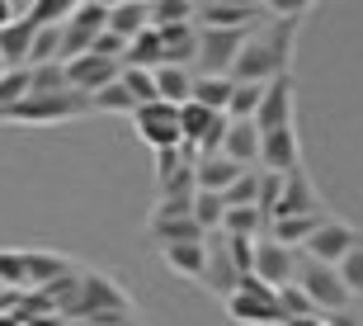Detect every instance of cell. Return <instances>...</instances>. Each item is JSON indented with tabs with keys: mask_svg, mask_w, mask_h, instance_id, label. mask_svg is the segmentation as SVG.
<instances>
[{
	"mask_svg": "<svg viewBox=\"0 0 363 326\" xmlns=\"http://www.w3.org/2000/svg\"><path fill=\"white\" fill-rule=\"evenodd\" d=\"M259 170H269V175H293V170H302L297 128H274V133H259Z\"/></svg>",
	"mask_w": 363,
	"mask_h": 326,
	"instance_id": "obj_12",
	"label": "cell"
},
{
	"mask_svg": "<svg viewBox=\"0 0 363 326\" xmlns=\"http://www.w3.org/2000/svg\"><path fill=\"white\" fill-rule=\"evenodd\" d=\"M156 99L161 104H189V90H194V71L189 67H156Z\"/></svg>",
	"mask_w": 363,
	"mask_h": 326,
	"instance_id": "obj_25",
	"label": "cell"
},
{
	"mask_svg": "<svg viewBox=\"0 0 363 326\" xmlns=\"http://www.w3.org/2000/svg\"><path fill=\"white\" fill-rule=\"evenodd\" d=\"M19 19V0H0V28Z\"/></svg>",
	"mask_w": 363,
	"mask_h": 326,
	"instance_id": "obj_42",
	"label": "cell"
},
{
	"mask_svg": "<svg viewBox=\"0 0 363 326\" xmlns=\"http://www.w3.org/2000/svg\"><path fill=\"white\" fill-rule=\"evenodd\" d=\"M147 5L151 0H118V5H108V33H118V38L133 43L147 24Z\"/></svg>",
	"mask_w": 363,
	"mask_h": 326,
	"instance_id": "obj_24",
	"label": "cell"
},
{
	"mask_svg": "<svg viewBox=\"0 0 363 326\" xmlns=\"http://www.w3.org/2000/svg\"><path fill=\"white\" fill-rule=\"evenodd\" d=\"M307 10H311L307 0L274 5V14L245 38L241 57L231 62V81L236 85H269L274 76H288L293 71V43H297V28L307 19Z\"/></svg>",
	"mask_w": 363,
	"mask_h": 326,
	"instance_id": "obj_1",
	"label": "cell"
},
{
	"mask_svg": "<svg viewBox=\"0 0 363 326\" xmlns=\"http://www.w3.org/2000/svg\"><path fill=\"white\" fill-rule=\"evenodd\" d=\"M250 33H255V28H199V62H194V76H231V62L241 57Z\"/></svg>",
	"mask_w": 363,
	"mask_h": 326,
	"instance_id": "obj_6",
	"label": "cell"
},
{
	"mask_svg": "<svg viewBox=\"0 0 363 326\" xmlns=\"http://www.w3.org/2000/svg\"><path fill=\"white\" fill-rule=\"evenodd\" d=\"M217 156H227L236 161L241 170H255L259 165V133L250 119H227V137H222V151Z\"/></svg>",
	"mask_w": 363,
	"mask_h": 326,
	"instance_id": "obj_16",
	"label": "cell"
},
{
	"mask_svg": "<svg viewBox=\"0 0 363 326\" xmlns=\"http://www.w3.org/2000/svg\"><path fill=\"white\" fill-rule=\"evenodd\" d=\"M241 175L245 170L236 161H227V156H194V190L199 194H217L222 199Z\"/></svg>",
	"mask_w": 363,
	"mask_h": 326,
	"instance_id": "obj_18",
	"label": "cell"
},
{
	"mask_svg": "<svg viewBox=\"0 0 363 326\" xmlns=\"http://www.w3.org/2000/svg\"><path fill=\"white\" fill-rule=\"evenodd\" d=\"M104 28H108V5H104V0H71L67 24L57 28V62L67 67V62L85 57V53H90V43L99 38Z\"/></svg>",
	"mask_w": 363,
	"mask_h": 326,
	"instance_id": "obj_3",
	"label": "cell"
},
{
	"mask_svg": "<svg viewBox=\"0 0 363 326\" xmlns=\"http://www.w3.org/2000/svg\"><path fill=\"white\" fill-rule=\"evenodd\" d=\"M161 38V67H189L199 62V24H175V28H156Z\"/></svg>",
	"mask_w": 363,
	"mask_h": 326,
	"instance_id": "obj_17",
	"label": "cell"
},
{
	"mask_svg": "<svg viewBox=\"0 0 363 326\" xmlns=\"http://www.w3.org/2000/svg\"><path fill=\"white\" fill-rule=\"evenodd\" d=\"M165 270L179 274V279H199L203 265H208V246L203 241H179V246H161Z\"/></svg>",
	"mask_w": 363,
	"mask_h": 326,
	"instance_id": "obj_22",
	"label": "cell"
},
{
	"mask_svg": "<svg viewBox=\"0 0 363 326\" xmlns=\"http://www.w3.org/2000/svg\"><path fill=\"white\" fill-rule=\"evenodd\" d=\"M33 33H38V28L28 24L24 14H19L14 24L0 28V62H5L10 71H24V67H28V48H33Z\"/></svg>",
	"mask_w": 363,
	"mask_h": 326,
	"instance_id": "obj_19",
	"label": "cell"
},
{
	"mask_svg": "<svg viewBox=\"0 0 363 326\" xmlns=\"http://www.w3.org/2000/svg\"><path fill=\"white\" fill-rule=\"evenodd\" d=\"M279 194H283V175H269V170H255V213L269 222L274 204H279Z\"/></svg>",
	"mask_w": 363,
	"mask_h": 326,
	"instance_id": "obj_35",
	"label": "cell"
},
{
	"mask_svg": "<svg viewBox=\"0 0 363 326\" xmlns=\"http://www.w3.org/2000/svg\"><path fill=\"white\" fill-rule=\"evenodd\" d=\"M147 232L156 246H179V241H208L194 217H147Z\"/></svg>",
	"mask_w": 363,
	"mask_h": 326,
	"instance_id": "obj_23",
	"label": "cell"
},
{
	"mask_svg": "<svg viewBox=\"0 0 363 326\" xmlns=\"http://www.w3.org/2000/svg\"><path fill=\"white\" fill-rule=\"evenodd\" d=\"M5 71H10V67H5V62H0V76H5Z\"/></svg>",
	"mask_w": 363,
	"mask_h": 326,
	"instance_id": "obj_44",
	"label": "cell"
},
{
	"mask_svg": "<svg viewBox=\"0 0 363 326\" xmlns=\"http://www.w3.org/2000/svg\"><path fill=\"white\" fill-rule=\"evenodd\" d=\"M283 326H325V317H297V322H283Z\"/></svg>",
	"mask_w": 363,
	"mask_h": 326,
	"instance_id": "obj_43",
	"label": "cell"
},
{
	"mask_svg": "<svg viewBox=\"0 0 363 326\" xmlns=\"http://www.w3.org/2000/svg\"><path fill=\"white\" fill-rule=\"evenodd\" d=\"M118 85L133 95V104H156V76H151V71L123 67V71H118Z\"/></svg>",
	"mask_w": 363,
	"mask_h": 326,
	"instance_id": "obj_31",
	"label": "cell"
},
{
	"mask_svg": "<svg viewBox=\"0 0 363 326\" xmlns=\"http://www.w3.org/2000/svg\"><path fill=\"white\" fill-rule=\"evenodd\" d=\"M194 0H151L147 5V24L151 28H175V24H194Z\"/></svg>",
	"mask_w": 363,
	"mask_h": 326,
	"instance_id": "obj_27",
	"label": "cell"
},
{
	"mask_svg": "<svg viewBox=\"0 0 363 326\" xmlns=\"http://www.w3.org/2000/svg\"><path fill=\"white\" fill-rule=\"evenodd\" d=\"M325 217L330 213H307V217H279V222H269V227H264V237H269V241H279V246H288V251H302V246H307V237L316 227H321Z\"/></svg>",
	"mask_w": 363,
	"mask_h": 326,
	"instance_id": "obj_20",
	"label": "cell"
},
{
	"mask_svg": "<svg viewBox=\"0 0 363 326\" xmlns=\"http://www.w3.org/2000/svg\"><path fill=\"white\" fill-rule=\"evenodd\" d=\"M57 90H67L62 62H48V67H28V95H57Z\"/></svg>",
	"mask_w": 363,
	"mask_h": 326,
	"instance_id": "obj_33",
	"label": "cell"
},
{
	"mask_svg": "<svg viewBox=\"0 0 363 326\" xmlns=\"http://www.w3.org/2000/svg\"><path fill=\"white\" fill-rule=\"evenodd\" d=\"M325 326H363L359 303H354V308H345V313H330V317H325Z\"/></svg>",
	"mask_w": 363,
	"mask_h": 326,
	"instance_id": "obj_41",
	"label": "cell"
},
{
	"mask_svg": "<svg viewBox=\"0 0 363 326\" xmlns=\"http://www.w3.org/2000/svg\"><path fill=\"white\" fill-rule=\"evenodd\" d=\"M189 213H194V222L203 227V237H213V232H222V213H227V204H222L217 194H199V190H194Z\"/></svg>",
	"mask_w": 363,
	"mask_h": 326,
	"instance_id": "obj_29",
	"label": "cell"
},
{
	"mask_svg": "<svg viewBox=\"0 0 363 326\" xmlns=\"http://www.w3.org/2000/svg\"><path fill=\"white\" fill-rule=\"evenodd\" d=\"M90 109H99V114H128V119H133L137 104H133V95L113 81V85H104V90H94V95H90Z\"/></svg>",
	"mask_w": 363,
	"mask_h": 326,
	"instance_id": "obj_34",
	"label": "cell"
},
{
	"mask_svg": "<svg viewBox=\"0 0 363 326\" xmlns=\"http://www.w3.org/2000/svg\"><path fill=\"white\" fill-rule=\"evenodd\" d=\"M94 114L90 95L81 90H57V95H24L19 104L0 109V123H24V128H48V123H67Z\"/></svg>",
	"mask_w": 363,
	"mask_h": 326,
	"instance_id": "obj_2",
	"label": "cell"
},
{
	"mask_svg": "<svg viewBox=\"0 0 363 326\" xmlns=\"http://www.w3.org/2000/svg\"><path fill=\"white\" fill-rule=\"evenodd\" d=\"M363 241V232L359 227H350V222H340V217H325L321 227L311 232L307 237V246H302V256H311L316 260V265H330V270H335L340 260L350 256L354 246Z\"/></svg>",
	"mask_w": 363,
	"mask_h": 326,
	"instance_id": "obj_9",
	"label": "cell"
},
{
	"mask_svg": "<svg viewBox=\"0 0 363 326\" xmlns=\"http://www.w3.org/2000/svg\"><path fill=\"white\" fill-rule=\"evenodd\" d=\"M307 213H325V204H321V194H316L307 170H293V175H283V194H279V204H274L269 222H279V217H307Z\"/></svg>",
	"mask_w": 363,
	"mask_h": 326,
	"instance_id": "obj_13",
	"label": "cell"
},
{
	"mask_svg": "<svg viewBox=\"0 0 363 326\" xmlns=\"http://www.w3.org/2000/svg\"><path fill=\"white\" fill-rule=\"evenodd\" d=\"M293 284L302 288V293H307V298H311V308H316L321 317L354 308L350 288L340 284V274L330 270V265H316V260H311V256H302V251H297V265H293Z\"/></svg>",
	"mask_w": 363,
	"mask_h": 326,
	"instance_id": "obj_4",
	"label": "cell"
},
{
	"mask_svg": "<svg viewBox=\"0 0 363 326\" xmlns=\"http://www.w3.org/2000/svg\"><path fill=\"white\" fill-rule=\"evenodd\" d=\"M274 14V5L264 0H203L194 10L199 28H259Z\"/></svg>",
	"mask_w": 363,
	"mask_h": 326,
	"instance_id": "obj_7",
	"label": "cell"
},
{
	"mask_svg": "<svg viewBox=\"0 0 363 326\" xmlns=\"http://www.w3.org/2000/svg\"><path fill=\"white\" fill-rule=\"evenodd\" d=\"M0 288H28L24 284V251H0Z\"/></svg>",
	"mask_w": 363,
	"mask_h": 326,
	"instance_id": "obj_38",
	"label": "cell"
},
{
	"mask_svg": "<svg viewBox=\"0 0 363 326\" xmlns=\"http://www.w3.org/2000/svg\"><path fill=\"white\" fill-rule=\"evenodd\" d=\"M259 99H264V85H236L231 81V99H227V119H255Z\"/></svg>",
	"mask_w": 363,
	"mask_h": 326,
	"instance_id": "obj_32",
	"label": "cell"
},
{
	"mask_svg": "<svg viewBox=\"0 0 363 326\" xmlns=\"http://www.w3.org/2000/svg\"><path fill=\"white\" fill-rule=\"evenodd\" d=\"M71 270H76V265L62 260V256H52V251H24V284L28 288H48Z\"/></svg>",
	"mask_w": 363,
	"mask_h": 326,
	"instance_id": "obj_21",
	"label": "cell"
},
{
	"mask_svg": "<svg viewBox=\"0 0 363 326\" xmlns=\"http://www.w3.org/2000/svg\"><path fill=\"white\" fill-rule=\"evenodd\" d=\"M227 317L241 326H283V313H279V293L269 284H259L255 274H245L236 293L227 298Z\"/></svg>",
	"mask_w": 363,
	"mask_h": 326,
	"instance_id": "obj_5",
	"label": "cell"
},
{
	"mask_svg": "<svg viewBox=\"0 0 363 326\" xmlns=\"http://www.w3.org/2000/svg\"><path fill=\"white\" fill-rule=\"evenodd\" d=\"M118 71H123L118 62H104V57L85 53V57H76V62H67V67H62V76H67V90L94 95V90H104V85L118 81Z\"/></svg>",
	"mask_w": 363,
	"mask_h": 326,
	"instance_id": "obj_14",
	"label": "cell"
},
{
	"mask_svg": "<svg viewBox=\"0 0 363 326\" xmlns=\"http://www.w3.org/2000/svg\"><path fill=\"white\" fill-rule=\"evenodd\" d=\"M222 204L227 208H255V170H245V175L222 194Z\"/></svg>",
	"mask_w": 363,
	"mask_h": 326,
	"instance_id": "obj_40",
	"label": "cell"
},
{
	"mask_svg": "<svg viewBox=\"0 0 363 326\" xmlns=\"http://www.w3.org/2000/svg\"><path fill=\"white\" fill-rule=\"evenodd\" d=\"M279 313H283V322H297V317H321L316 308H311V298H307L297 284H283V288H279Z\"/></svg>",
	"mask_w": 363,
	"mask_h": 326,
	"instance_id": "obj_37",
	"label": "cell"
},
{
	"mask_svg": "<svg viewBox=\"0 0 363 326\" xmlns=\"http://www.w3.org/2000/svg\"><path fill=\"white\" fill-rule=\"evenodd\" d=\"M189 99L213 114H227V99H231V76H194V90Z\"/></svg>",
	"mask_w": 363,
	"mask_h": 326,
	"instance_id": "obj_26",
	"label": "cell"
},
{
	"mask_svg": "<svg viewBox=\"0 0 363 326\" xmlns=\"http://www.w3.org/2000/svg\"><path fill=\"white\" fill-rule=\"evenodd\" d=\"M335 274H340V284L350 288V298L359 303V298H363V241H359V246L350 251V256H345V260L335 265Z\"/></svg>",
	"mask_w": 363,
	"mask_h": 326,
	"instance_id": "obj_36",
	"label": "cell"
},
{
	"mask_svg": "<svg viewBox=\"0 0 363 326\" xmlns=\"http://www.w3.org/2000/svg\"><path fill=\"white\" fill-rule=\"evenodd\" d=\"M293 95H297V81L293 71L288 76H274L269 85H264V99H259L255 109V133H274V128H293Z\"/></svg>",
	"mask_w": 363,
	"mask_h": 326,
	"instance_id": "obj_10",
	"label": "cell"
},
{
	"mask_svg": "<svg viewBox=\"0 0 363 326\" xmlns=\"http://www.w3.org/2000/svg\"><path fill=\"white\" fill-rule=\"evenodd\" d=\"M293 265H297V251L269 241V237H255V260H250V274H255L259 284H269L274 293H279L283 284H293Z\"/></svg>",
	"mask_w": 363,
	"mask_h": 326,
	"instance_id": "obj_11",
	"label": "cell"
},
{
	"mask_svg": "<svg viewBox=\"0 0 363 326\" xmlns=\"http://www.w3.org/2000/svg\"><path fill=\"white\" fill-rule=\"evenodd\" d=\"M264 227H269V222H264L255 208H227V213H222V232H227V237H250V241H255V237H264Z\"/></svg>",
	"mask_w": 363,
	"mask_h": 326,
	"instance_id": "obj_30",
	"label": "cell"
},
{
	"mask_svg": "<svg viewBox=\"0 0 363 326\" xmlns=\"http://www.w3.org/2000/svg\"><path fill=\"white\" fill-rule=\"evenodd\" d=\"M133 128L137 137L147 142L151 151H165V147H184V137H179V109L175 104H137L133 109Z\"/></svg>",
	"mask_w": 363,
	"mask_h": 326,
	"instance_id": "obj_8",
	"label": "cell"
},
{
	"mask_svg": "<svg viewBox=\"0 0 363 326\" xmlns=\"http://www.w3.org/2000/svg\"><path fill=\"white\" fill-rule=\"evenodd\" d=\"M203 246H208V265H203L199 284L208 288V293H217V298L227 303L231 293H236V284H241V274H236V265L227 260V251H222V237H217V232H213V237H208Z\"/></svg>",
	"mask_w": 363,
	"mask_h": 326,
	"instance_id": "obj_15",
	"label": "cell"
},
{
	"mask_svg": "<svg viewBox=\"0 0 363 326\" xmlns=\"http://www.w3.org/2000/svg\"><path fill=\"white\" fill-rule=\"evenodd\" d=\"M123 67H137V71H156L161 67V38H156V28H142V33L128 43Z\"/></svg>",
	"mask_w": 363,
	"mask_h": 326,
	"instance_id": "obj_28",
	"label": "cell"
},
{
	"mask_svg": "<svg viewBox=\"0 0 363 326\" xmlns=\"http://www.w3.org/2000/svg\"><path fill=\"white\" fill-rule=\"evenodd\" d=\"M24 95H28V67L24 71H5V76H0V109L19 104Z\"/></svg>",
	"mask_w": 363,
	"mask_h": 326,
	"instance_id": "obj_39",
	"label": "cell"
}]
</instances>
